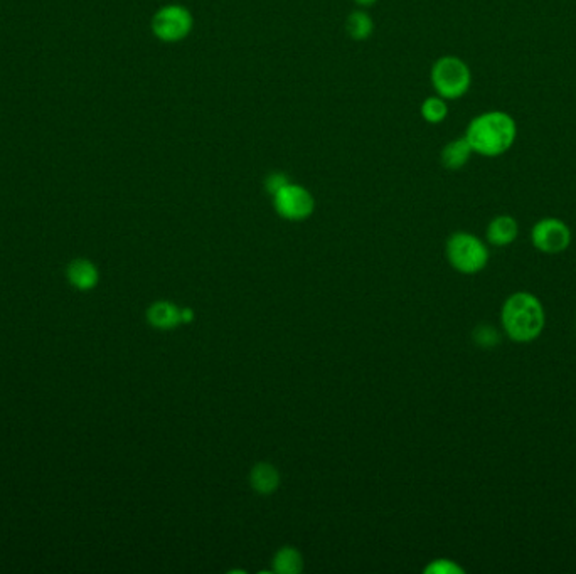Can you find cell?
Returning a JSON list of instances; mask_svg holds the SVG:
<instances>
[{
  "label": "cell",
  "instance_id": "obj_1",
  "mask_svg": "<svg viewBox=\"0 0 576 574\" xmlns=\"http://www.w3.org/2000/svg\"><path fill=\"white\" fill-rule=\"evenodd\" d=\"M464 137L473 154L494 158L511 150L518 139V123L508 112L490 110L472 118Z\"/></svg>",
  "mask_w": 576,
  "mask_h": 574
},
{
  "label": "cell",
  "instance_id": "obj_2",
  "mask_svg": "<svg viewBox=\"0 0 576 574\" xmlns=\"http://www.w3.org/2000/svg\"><path fill=\"white\" fill-rule=\"evenodd\" d=\"M500 324L506 336L514 342H533L541 336L546 324L544 307L536 295L516 291L502 305Z\"/></svg>",
  "mask_w": 576,
  "mask_h": 574
},
{
  "label": "cell",
  "instance_id": "obj_3",
  "mask_svg": "<svg viewBox=\"0 0 576 574\" xmlns=\"http://www.w3.org/2000/svg\"><path fill=\"white\" fill-rule=\"evenodd\" d=\"M430 78L436 94L446 100H459L471 90V67L457 56H442L436 59Z\"/></svg>",
  "mask_w": 576,
  "mask_h": 574
},
{
  "label": "cell",
  "instance_id": "obj_4",
  "mask_svg": "<svg viewBox=\"0 0 576 574\" xmlns=\"http://www.w3.org/2000/svg\"><path fill=\"white\" fill-rule=\"evenodd\" d=\"M446 258L460 274H479L489 261V249L475 235L455 233L446 243Z\"/></svg>",
  "mask_w": 576,
  "mask_h": 574
},
{
  "label": "cell",
  "instance_id": "obj_5",
  "mask_svg": "<svg viewBox=\"0 0 576 574\" xmlns=\"http://www.w3.org/2000/svg\"><path fill=\"white\" fill-rule=\"evenodd\" d=\"M194 26L193 13L183 5L171 4L158 9L152 19V32L164 42H179L185 40Z\"/></svg>",
  "mask_w": 576,
  "mask_h": 574
},
{
  "label": "cell",
  "instance_id": "obj_6",
  "mask_svg": "<svg viewBox=\"0 0 576 574\" xmlns=\"http://www.w3.org/2000/svg\"><path fill=\"white\" fill-rule=\"evenodd\" d=\"M533 247L544 255H558L568 249L572 231L566 222L558 218H543L531 229Z\"/></svg>",
  "mask_w": 576,
  "mask_h": 574
},
{
  "label": "cell",
  "instance_id": "obj_7",
  "mask_svg": "<svg viewBox=\"0 0 576 574\" xmlns=\"http://www.w3.org/2000/svg\"><path fill=\"white\" fill-rule=\"evenodd\" d=\"M276 212L288 221H303L314 212L312 194L297 184L288 183L274 196Z\"/></svg>",
  "mask_w": 576,
  "mask_h": 574
},
{
  "label": "cell",
  "instance_id": "obj_8",
  "mask_svg": "<svg viewBox=\"0 0 576 574\" xmlns=\"http://www.w3.org/2000/svg\"><path fill=\"white\" fill-rule=\"evenodd\" d=\"M518 235H519V224L509 214L496 216L492 221L489 222L485 231L487 241L492 247H499V248L509 247L516 241Z\"/></svg>",
  "mask_w": 576,
  "mask_h": 574
},
{
  "label": "cell",
  "instance_id": "obj_9",
  "mask_svg": "<svg viewBox=\"0 0 576 574\" xmlns=\"http://www.w3.org/2000/svg\"><path fill=\"white\" fill-rule=\"evenodd\" d=\"M66 276L71 287L76 288L79 291H90L100 282L98 268L94 266L93 261L85 260V258L71 261L66 270Z\"/></svg>",
  "mask_w": 576,
  "mask_h": 574
},
{
  "label": "cell",
  "instance_id": "obj_10",
  "mask_svg": "<svg viewBox=\"0 0 576 574\" xmlns=\"http://www.w3.org/2000/svg\"><path fill=\"white\" fill-rule=\"evenodd\" d=\"M148 324L160 330H169L181 324V310L171 301H156L147 310Z\"/></svg>",
  "mask_w": 576,
  "mask_h": 574
},
{
  "label": "cell",
  "instance_id": "obj_11",
  "mask_svg": "<svg viewBox=\"0 0 576 574\" xmlns=\"http://www.w3.org/2000/svg\"><path fill=\"white\" fill-rule=\"evenodd\" d=\"M473 150L465 137L455 139L442 148V164L448 170H459L467 166Z\"/></svg>",
  "mask_w": 576,
  "mask_h": 574
},
{
  "label": "cell",
  "instance_id": "obj_12",
  "mask_svg": "<svg viewBox=\"0 0 576 574\" xmlns=\"http://www.w3.org/2000/svg\"><path fill=\"white\" fill-rule=\"evenodd\" d=\"M249 482L253 485V489L263 494V496H268L272 492H275L280 485V475H278V470L270 465V463H256L255 469L251 470L249 473Z\"/></svg>",
  "mask_w": 576,
  "mask_h": 574
},
{
  "label": "cell",
  "instance_id": "obj_13",
  "mask_svg": "<svg viewBox=\"0 0 576 574\" xmlns=\"http://www.w3.org/2000/svg\"><path fill=\"white\" fill-rule=\"evenodd\" d=\"M373 19L366 13L356 11L346 21V31L354 40H364L373 34Z\"/></svg>",
  "mask_w": 576,
  "mask_h": 574
},
{
  "label": "cell",
  "instance_id": "obj_14",
  "mask_svg": "<svg viewBox=\"0 0 576 574\" xmlns=\"http://www.w3.org/2000/svg\"><path fill=\"white\" fill-rule=\"evenodd\" d=\"M274 568H275V571L282 574L301 573L302 568H303L301 552L293 548L280 549L276 552Z\"/></svg>",
  "mask_w": 576,
  "mask_h": 574
},
{
  "label": "cell",
  "instance_id": "obj_15",
  "mask_svg": "<svg viewBox=\"0 0 576 574\" xmlns=\"http://www.w3.org/2000/svg\"><path fill=\"white\" fill-rule=\"evenodd\" d=\"M421 117L428 123L438 125L448 117V106L446 98L442 96H430L421 103Z\"/></svg>",
  "mask_w": 576,
  "mask_h": 574
},
{
  "label": "cell",
  "instance_id": "obj_16",
  "mask_svg": "<svg viewBox=\"0 0 576 574\" xmlns=\"http://www.w3.org/2000/svg\"><path fill=\"white\" fill-rule=\"evenodd\" d=\"M473 340L479 347L492 349L500 342V334L496 327L479 326L473 330Z\"/></svg>",
  "mask_w": 576,
  "mask_h": 574
},
{
  "label": "cell",
  "instance_id": "obj_17",
  "mask_svg": "<svg viewBox=\"0 0 576 574\" xmlns=\"http://www.w3.org/2000/svg\"><path fill=\"white\" fill-rule=\"evenodd\" d=\"M425 573L428 574H464V570L457 562L450 560H436L425 568Z\"/></svg>",
  "mask_w": 576,
  "mask_h": 574
},
{
  "label": "cell",
  "instance_id": "obj_18",
  "mask_svg": "<svg viewBox=\"0 0 576 574\" xmlns=\"http://www.w3.org/2000/svg\"><path fill=\"white\" fill-rule=\"evenodd\" d=\"M288 183H290V181H288V177L285 174H282V172H274V174H270V175L266 177V181H265V189H266L272 196H275L276 193H278L280 189H284Z\"/></svg>",
  "mask_w": 576,
  "mask_h": 574
},
{
  "label": "cell",
  "instance_id": "obj_19",
  "mask_svg": "<svg viewBox=\"0 0 576 574\" xmlns=\"http://www.w3.org/2000/svg\"><path fill=\"white\" fill-rule=\"evenodd\" d=\"M193 318H194V312L191 309H183L181 310V322L189 324V322H193Z\"/></svg>",
  "mask_w": 576,
  "mask_h": 574
},
{
  "label": "cell",
  "instance_id": "obj_20",
  "mask_svg": "<svg viewBox=\"0 0 576 574\" xmlns=\"http://www.w3.org/2000/svg\"><path fill=\"white\" fill-rule=\"evenodd\" d=\"M356 2H357L359 5H364V7H367V5H373L376 0H356Z\"/></svg>",
  "mask_w": 576,
  "mask_h": 574
}]
</instances>
